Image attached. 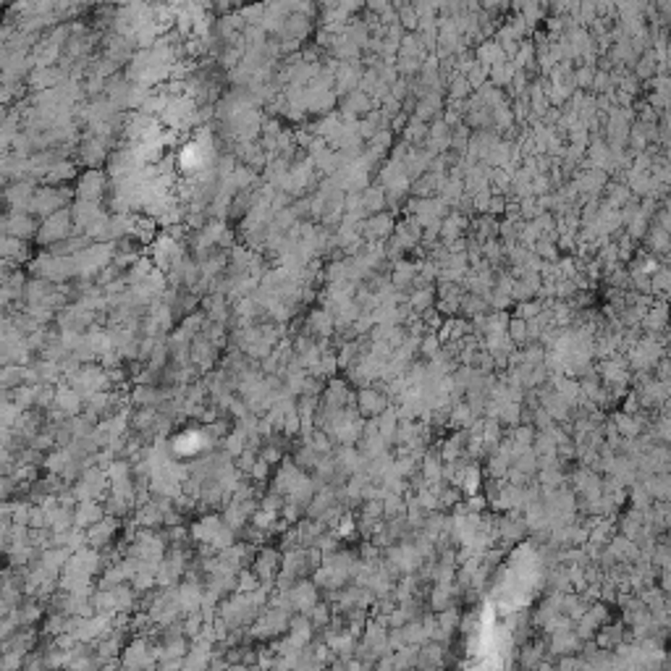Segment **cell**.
<instances>
[{"instance_id": "obj_1", "label": "cell", "mask_w": 671, "mask_h": 671, "mask_svg": "<svg viewBox=\"0 0 671 671\" xmlns=\"http://www.w3.org/2000/svg\"><path fill=\"white\" fill-rule=\"evenodd\" d=\"M579 648H582V640L577 637V632L567 627V629H559V632L548 634V653L553 658H564V655H577Z\"/></svg>"}, {"instance_id": "obj_2", "label": "cell", "mask_w": 671, "mask_h": 671, "mask_svg": "<svg viewBox=\"0 0 671 671\" xmlns=\"http://www.w3.org/2000/svg\"><path fill=\"white\" fill-rule=\"evenodd\" d=\"M446 643H435V640H430V643H425L417 648V663H414V669L417 671H441L443 663H446V648H443Z\"/></svg>"}, {"instance_id": "obj_3", "label": "cell", "mask_w": 671, "mask_h": 671, "mask_svg": "<svg viewBox=\"0 0 671 671\" xmlns=\"http://www.w3.org/2000/svg\"><path fill=\"white\" fill-rule=\"evenodd\" d=\"M603 624H608V611L606 606H588V611L577 619V637L585 643V640H593L596 632Z\"/></svg>"}, {"instance_id": "obj_4", "label": "cell", "mask_w": 671, "mask_h": 671, "mask_svg": "<svg viewBox=\"0 0 671 671\" xmlns=\"http://www.w3.org/2000/svg\"><path fill=\"white\" fill-rule=\"evenodd\" d=\"M593 643H596V648H600V651L614 653L619 645L627 643V629L622 624H603L596 632Z\"/></svg>"}, {"instance_id": "obj_5", "label": "cell", "mask_w": 671, "mask_h": 671, "mask_svg": "<svg viewBox=\"0 0 671 671\" xmlns=\"http://www.w3.org/2000/svg\"><path fill=\"white\" fill-rule=\"evenodd\" d=\"M545 661V651H543V645L533 643V645H524L522 653H519V663H522L524 671H533L538 663Z\"/></svg>"}, {"instance_id": "obj_6", "label": "cell", "mask_w": 671, "mask_h": 671, "mask_svg": "<svg viewBox=\"0 0 671 671\" xmlns=\"http://www.w3.org/2000/svg\"><path fill=\"white\" fill-rule=\"evenodd\" d=\"M328 619H331V614H328V608L325 606H313L310 608V614H307V622L313 624V629H320V627L328 624Z\"/></svg>"}, {"instance_id": "obj_7", "label": "cell", "mask_w": 671, "mask_h": 671, "mask_svg": "<svg viewBox=\"0 0 671 671\" xmlns=\"http://www.w3.org/2000/svg\"><path fill=\"white\" fill-rule=\"evenodd\" d=\"M449 606H451L449 590H446V588H438L435 593H433V608H435V611H449Z\"/></svg>"}, {"instance_id": "obj_8", "label": "cell", "mask_w": 671, "mask_h": 671, "mask_svg": "<svg viewBox=\"0 0 671 671\" xmlns=\"http://www.w3.org/2000/svg\"><path fill=\"white\" fill-rule=\"evenodd\" d=\"M373 671H394V666H391V658H388V655H383V658H380V661L373 666Z\"/></svg>"}]
</instances>
